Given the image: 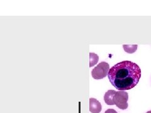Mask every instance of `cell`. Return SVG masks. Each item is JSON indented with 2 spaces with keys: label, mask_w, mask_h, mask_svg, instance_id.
I'll list each match as a JSON object with an SVG mask.
<instances>
[{
  "label": "cell",
  "mask_w": 151,
  "mask_h": 113,
  "mask_svg": "<svg viewBox=\"0 0 151 113\" xmlns=\"http://www.w3.org/2000/svg\"><path fill=\"white\" fill-rule=\"evenodd\" d=\"M108 77L116 89L123 91L130 90L139 83L141 70L137 64L125 60L113 66L108 72Z\"/></svg>",
  "instance_id": "1"
},
{
  "label": "cell",
  "mask_w": 151,
  "mask_h": 113,
  "mask_svg": "<svg viewBox=\"0 0 151 113\" xmlns=\"http://www.w3.org/2000/svg\"><path fill=\"white\" fill-rule=\"evenodd\" d=\"M109 70V64L105 62H102L98 64V65L93 69L91 72V75L96 80L102 79L105 78L106 75H108Z\"/></svg>",
  "instance_id": "2"
},
{
  "label": "cell",
  "mask_w": 151,
  "mask_h": 113,
  "mask_svg": "<svg viewBox=\"0 0 151 113\" xmlns=\"http://www.w3.org/2000/svg\"><path fill=\"white\" fill-rule=\"evenodd\" d=\"M129 94L123 91L116 92L115 95L113 97V102L120 109L124 110L128 108L129 104Z\"/></svg>",
  "instance_id": "3"
},
{
  "label": "cell",
  "mask_w": 151,
  "mask_h": 113,
  "mask_svg": "<svg viewBox=\"0 0 151 113\" xmlns=\"http://www.w3.org/2000/svg\"><path fill=\"white\" fill-rule=\"evenodd\" d=\"M102 110L101 103L94 98L89 99V111L92 113H100Z\"/></svg>",
  "instance_id": "4"
},
{
  "label": "cell",
  "mask_w": 151,
  "mask_h": 113,
  "mask_svg": "<svg viewBox=\"0 0 151 113\" xmlns=\"http://www.w3.org/2000/svg\"><path fill=\"white\" fill-rule=\"evenodd\" d=\"M116 94V91L114 90H108L104 96V101L108 105H114L113 97Z\"/></svg>",
  "instance_id": "5"
},
{
  "label": "cell",
  "mask_w": 151,
  "mask_h": 113,
  "mask_svg": "<svg viewBox=\"0 0 151 113\" xmlns=\"http://www.w3.org/2000/svg\"><path fill=\"white\" fill-rule=\"evenodd\" d=\"M137 45H124L123 48L127 53L133 54L137 50Z\"/></svg>",
  "instance_id": "6"
},
{
  "label": "cell",
  "mask_w": 151,
  "mask_h": 113,
  "mask_svg": "<svg viewBox=\"0 0 151 113\" xmlns=\"http://www.w3.org/2000/svg\"><path fill=\"white\" fill-rule=\"evenodd\" d=\"M99 60V56L97 54L94 53L89 54V67H93L94 65H96Z\"/></svg>",
  "instance_id": "7"
},
{
  "label": "cell",
  "mask_w": 151,
  "mask_h": 113,
  "mask_svg": "<svg viewBox=\"0 0 151 113\" xmlns=\"http://www.w3.org/2000/svg\"><path fill=\"white\" fill-rule=\"evenodd\" d=\"M105 113H118V112L113 109H108L105 112Z\"/></svg>",
  "instance_id": "8"
},
{
  "label": "cell",
  "mask_w": 151,
  "mask_h": 113,
  "mask_svg": "<svg viewBox=\"0 0 151 113\" xmlns=\"http://www.w3.org/2000/svg\"><path fill=\"white\" fill-rule=\"evenodd\" d=\"M146 113H151V111H148V112H147Z\"/></svg>",
  "instance_id": "9"
}]
</instances>
